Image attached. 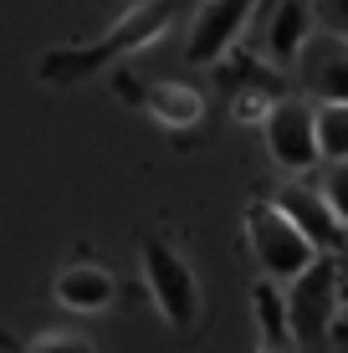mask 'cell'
Masks as SVG:
<instances>
[{"label":"cell","mask_w":348,"mask_h":353,"mask_svg":"<svg viewBox=\"0 0 348 353\" xmlns=\"http://www.w3.org/2000/svg\"><path fill=\"white\" fill-rule=\"evenodd\" d=\"M272 205H277L287 221H292L307 241H313V246H318V256H333V251L343 246V236H348L343 221L333 215L328 194H323L318 185H307L303 174H297V179H287V185L277 190V200H272Z\"/></svg>","instance_id":"ba28073f"},{"label":"cell","mask_w":348,"mask_h":353,"mask_svg":"<svg viewBox=\"0 0 348 353\" xmlns=\"http://www.w3.org/2000/svg\"><path fill=\"white\" fill-rule=\"evenodd\" d=\"M313 10H318V26L348 36V0H313Z\"/></svg>","instance_id":"e0dca14e"},{"label":"cell","mask_w":348,"mask_h":353,"mask_svg":"<svg viewBox=\"0 0 348 353\" xmlns=\"http://www.w3.org/2000/svg\"><path fill=\"white\" fill-rule=\"evenodd\" d=\"M292 77L307 103H348V36L313 26L292 62Z\"/></svg>","instance_id":"8992f818"},{"label":"cell","mask_w":348,"mask_h":353,"mask_svg":"<svg viewBox=\"0 0 348 353\" xmlns=\"http://www.w3.org/2000/svg\"><path fill=\"white\" fill-rule=\"evenodd\" d=\"M143 108H149L154 123L164 128H195L205 118V92H195L190 82H154L143 92Z\"/></svg>","instance_id":"8fae6325"},{"label":"cell","mask_w":348,"mask_h":353,"mask_svg":"<svg viewBox=\"0 0 348 353\" xmlns=\"http://www.w3.org/2000/svg\"><path fill=\"white\" fill-rule=\"evenodd\" d=\"M256 318H261V353L292 348V323H287V297H277V282H256Z\"/></svg>","instance_id":"7c38bea8"},{"label":"cell","mask_w":348,"mask_h":353,"mask_svg":"<svg viewBox=\"0 0 348 353\" xmlns=\"http://www.w3.org/2000/svg\"><path fill=\"white\" fill-rule=\"evenodd\" d=\"M139 261H143V287H149L159 318L170 323L174 333H190V327L200 323V276H195V266L159 236H149L139 246Z\"/></svg>","instance_id":"7a4b0ae2"},{"label":"cell","mask_w":348,"mask_h":353,"mask_svg":"<svg viewBox=\"0 0 348 353\" xmlns=\"http://www.w3.org/2000/svg\"><path fill=\"white\" fill-rule=\"evenodd\" d=\"M318 190L328 194L333 215H338V221H343V230H348V159H338V164H328V169H323Z\"/></svg>","instance_id":"9a60e30c"},{"label":"cell","mask_w":348,"mask_h":353,"mask_svg":"<svg viewBox=\"0 0 348 353\" xmlns=\"http://www.w3.org/2000/svg\"><path fill=\"white\" fill-rule=\"evenodd\" d=\"M277 82L272 77H251L241 88H231V118L236 123H267V113L277 108Z\"/></svg>","instance_id":"4fadbf2b"},{"label":"cell","mask_w":348,"mask_h":353,"mask_svg":"<svg viewBox=\"0 0 348 353\" xmlns=\"http://www.w3.org/2000/svg\"><path fill=\"white\" fill-rule=\"evenodd\" d=\"M318 154L323 164L348 159V103H318Z\"/></svg>","instance_id":"5bb4252c"},{"label":"cell","mask_w":348,"mask_h":353,"mask_svg":"<svg viewBox=\"0 0 348 353\" xmlns=\"http://www.w3.org/2000/svg\"><path fill=\"white\" fill-rule=\"evenodd\" d=\"M287 323L297 348H318L338 323V266L333 256H318L303 276L287 282Z\"/></svg>","instance_id":"277c9868"},{"label":"cell","mask_w":348,"mask_h":353,"mask_svg":"<svg viewBox=\"0 0 348 353\" xmlns=\"http://www.w3.org/2000/svg\"><path fill=\"white\" fill-rule=\"evenodd\" d=\"M170 21H174V0H139V6L128 10V16H118L98 41L46 52L41 62H36V77L41 82H82V77H92V72H108L113 62H123V57L154 46Z\"/></svg>","instance_id":"6da1fadb"},{"label":"cell","mask_w":348,"mask_h":353,"mask_svg":"<svg viewBox=\"0 0 348 353\" xmlns=\"http://www.w3.org/2000/svg\"><path fill=\"white\" fill-rule=\"evenodd\" d=\"M261 6H267V16H261V52H267L277 67L292 72L303 41H307L313 26H318L313 0H261Z\"/></svg>","instance_id":"9c48e42d"},{"label":"cell","mask_w":348,"mask_h":353,"mask_svg":"<svg viewBox=\"0 0 348 353\" xmlns=\"http://www.w3.org/2000/svg\"><path fill=\"white\" fill-rule=\"evenodd\" d=\"M261 139H267L272 164L287 169V174L318 169L323 164V154H318V103H307V97H277V108L261 123Z\"/></svg>","instance_id":"5b68a950"},{"label":"cell","mask_w":348,"mask_h":353,"mask_svg":"<svg viewBox=\"0 0 348 353\" xmlns=\"http://www.w3.org/2000/svg\"><path fill=\"white\" fill-rule=\"evenodd\" d=\"M246 241H251V256H256L261 276L277 282V287H287L292 276H303L307 266L318 261V246L287 221L272 200H261V205L246 210Z\"/></svg>","instance_id":"3957f363"},{"label":"cell","mask_w":348,"mask_h":353,"mask_svg":"<svg viewBox=\"0 0 348 353\" xmlns=\"http://www.w3.org/2000/svg\"><path fill=\"white\" fill-rule=\"evenodd\" d=\"M26 353H98L92 348V338H82V333H41V338H31Z\"/></svg>","instance_id":"2e32d148"},{"label":"cell","mask_w":348,"mask_h":353,"mask_svg":"<svg viewBox=\"0 0 348 353\" xmlns=\"http://www.w3.org/2000/svg\"><path fill=\"white\" fill-rule=\"evenodd\" d=\"M52 297L62 302L67 312H108L118 302V282H113V272L98 266V261H72V266L57 272Z\"/></svg>","instance_id":"30bf717a"},{"label":"cell","mask_w":348,"mask_h":353,"mask_svg":"<svg viewBox=\"0 0 348 353\" xmlns=\"http://www.w3.org/2000/svg\"><path fill=\"white\" fill-rule=\"evenodd\" d=\"M261 0H205L195 10V26H190L185 57L200 67H221L225 57L241 46V36L251 31V16H256Z\"/></svg>","instance_id":"52a82bcc"}]
</instances>
